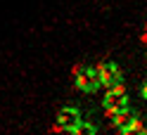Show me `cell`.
<instances>
[{
	"mask_svg": "<svg viewBox=\"0 0 147 135\" xmlns=\"http://www.w3.org/2000/svg\"><path fill=\"white\" fill-rule=\"evenodd\" d=\"M102 104H105V111L114 119V116L121 111V109H126V104H128V95H126V90H123L121 85H114V88L105 95V102H102Z\"/></svg>",
	"mask_w": 147,
	"mask_h": 135,
	"instance_id": "cell-1",
	"label": "cell"
},
{
	"mask_svg": "<svg viewBox=\"0 0 147 135\" xmlns=\"http://www.w3.org/2000/svg\"><path fill=\"white\" fill-rule=\"evenodd\" d=\"M142 135H147V126H145V130H142Z\"/></svg>",
	"mask_w": 147,
	"mask_h": 135,
	"instance_id": "cell-9",
	"label": "cell"
},
{
	"mask_svg": "<svg viewBox=\"0 0 147 135\" xmlns=\"http://www.w3.org/2000/svg\"><path fill=\"white\" fill-rule=\"evenodd\" d=\"M133 121H135V116H133V111H128V109H121L116 116H114V123H116V128H131L133 126Z\"/></svg>",
	"mask_w": 147,
	"mask_h": 135,
	"instance_id": "cell-5",
	"label": "cell"
},
{
	"mask_svg": "<svg viewBox=\"0 0 147 135\" xmlns=\"http://www.w3.org/2000/svg\"><path fill=\"white\" fill-rule=\"evenodd\" d=\"M57 123H59L62 130H74L81 123V111L76 109V107H64V109H59V114H57Z\"/></svg>",
	"mask_w": 147,
	"mask_h": 135,
	"instance_id": "cell-4",
	"label": "cell"
},
{
	"mask_svg": "<svg viewBox=\"0 0 147 135\" xmlns=\"http://www.w3.org/2000/svg\"><path fill=\"white\" fill-rule=\"evenodd\" d=\"M95 133H97V130H95V126H93V123H88V121H86V123L81 121L76 128L71 130V135H95Z\"/></svg>",
	"mask_w": 147,
	"mask_h": 135,
	"instance_id": "cell-6",
	"label": "cell"
},
{
	"mask_svg": "<svg viewBox=\"0 0 147 135\" xmlns=\"http://www.w3.org/2000/svg\"><path fill=\"white\" fill-rule=\"evenodd\" d=\"M121 135H142V130H140V128H135V126H131V128H123Z\"/></svg>",
	"mask_w": 147,
	"mask_h": 135,
	"instance_id": "cell-7",
	"label": "cell"
},
{
	"mask_svg": "<svg viewBox=\"0 0 147 135\" xmlns=\"http://www.w3.org/2000/svg\"><path fill=\"white\" fill-rule=\"evenodd\" d=\"M76 85L81 88V90H86V93H93V90H97L100 88V76H97V71L95 69H88V66H78L76 69Z\"/></svg>",
	"mask_w": 147,
	"mask_h": 135,
	"instance_id": "cell-2",
	"label": "cell"
},
{
	"mask_svg": "<svg viewBox=\"0 0 147 135\" xmlns=\"http://www.w3.org/2000/svg\"><path fill=\"white\" fill-rule=\"evenodd\" d=\"M97 76H100V81H102L105 85L114 88V85H119V81H121V71H119V66L112 64V62H102V64L97 66Z\"/></svg>",
	"mask_w": 147,
	"mask_h": 135,
	"instance_id": "cell-3",
	"label": "cell"
},
{
	"mask_svg": "<svg viewBox=\"0 0 147 135\" xmlns=\"http://www.w3.org/2000/svg\"><path fill=\"white\" fill-rule=\"evenodd\" d=\"M142 97L147 100V83H142Z\"/></svg>",
	"mask_w": 147,
	"mask_h": 135,
	"instance_id": "cell-8",
	"label": "cell"
}]
</instances>
